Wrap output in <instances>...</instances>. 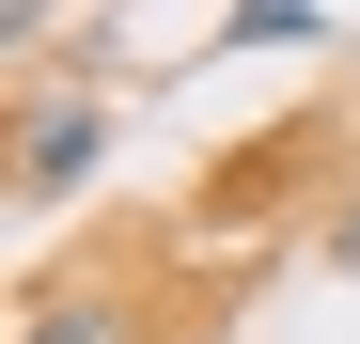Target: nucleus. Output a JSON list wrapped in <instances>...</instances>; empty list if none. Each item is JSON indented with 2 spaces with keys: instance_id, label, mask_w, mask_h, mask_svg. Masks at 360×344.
Here are the masks:
<instances>
[{
  "instance_id": "f257e3e1",
  "label": "nucleus",
  "mask_w": 360,
  "mask_h": 344,
  "mask_svg": "<svg viewBox=\"0 0 360 344\" xmlns=\"http://www.w3.org/2000/svg\"><path fill=\"white\" fill-rule=\"evenodd\" d=\"M94 157H110V94H32V126H16V204H63Z\"/></svg>"
},
{
  "instance_id": "f03ea898",
  "label": "nucleus",
  "mask_w": 360,
  "mask_h": 344,
  "mask_svg": "<svg viewBox=\"0 0 360 344\" xmlns=\"http://www.w3.org/2000/svg\"><path fill=\"white\" fill-rule=\"evenodd\" d=\"M16 344H141V313H126V298H47Z\"/></svg>"
},
{
  "instance_id": "7ed1b4c3",
  "label": "nucleus",
  "mask_w": 360,
  "mask_h": 344,
  "mask_svg": "<svg viewBox=\"0 0 360 344\" xmlns=\"http://www.w3.org/2000/svg\"><path fill=\"white\" fill-rule=\"evenodd\" d=\"M235 47H314V0H235Z\"/></svg>"
},
{
  "instance_id": "20e7f679",
  "label": "nucleus",
  "mask_w": 360,
  "mask_h": 344,
  "mask_svg": "<svg viewBox=\"0 0 360 344\" xmlns=\"http://www.w3.org/2000/svg\"><path fill=\"white\" fill-rule=\"evenodd\" d=\"M329 251H345V266H360V204H345V219H329Z\"/></svg>"
}]
</instances>
